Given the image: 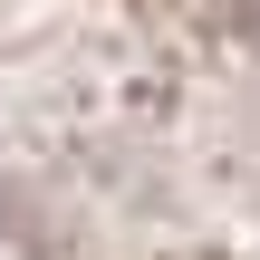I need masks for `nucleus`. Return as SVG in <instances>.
Segmentation results:
<instances>
[{"mask_svg":"<svg viewBox=\"0 0 260 260\" xmlns=\"http://www.w3.org/2000/svg\"><path fill=\"white\" fill-rule=\"evenodd\" d=\"M0 260H260V0H0Z\"/></svg>","mask_w":260,"mask_h":260,"instance_id":"f257e3e1","label":"nucleus"}]
</instances>
